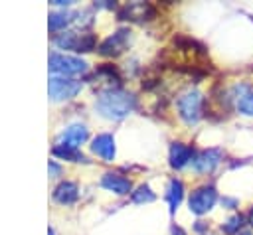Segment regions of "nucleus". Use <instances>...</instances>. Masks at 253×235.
I'll list each match as a JSON object with an SVG mask.
<instances>
[{
	"label": "nucleus",
	"instance_id": "obj_1",
	"mask_svg": "<svg viewBox=\"0 0 253 235\" xmlns=\"http://www.w3.org/2000/svg\"><path fill=\"white\" fill-rule=\"evenodd\" d=\"M134 95L128 93V91H123V89H105L99 93L97 101H95V107L97 111L107 117V118H113V120H119V118H125L132 109H134Z\"/></svg>",
	"mask_w": 253,
	"mask_h": 235
},
{
	"label": "nucleus",
	"instance_id": "obj_2",
	"mask_svg": "<svg viewBox=\"0 0 253 235\" xmlns=\"http://www.w3.org/2000/svg\"><path fill=\"white\" fill-rule=\"evenodd\" d=\"M202 103H204V97L198 89H190L184 95H180L178 97V115L182 117V120L188 124H196L202 115Z\"/></svg>",
	"mask_w": 253,
	"mask_h": 235
},
{
	"label": "nucleus",
	"instance_id": "obj_3",
	"mask_svg": "<svg viewBox=\"0 0 253 235\" xmlns=\"http://www.w3.org/2000/svg\"><path fill=\"white\" fill-rule=\"evenodd\" d=\"M217 201V192L213 186H200L198 190L192 192L190 199H188V205H190V211L196 213V215H204L208 213Z\"/></svg>",
	"mask_w": 253,
	"mask_h": 235
},
{
	"label": "nucleus",
	"instance_id": "obj_4",
	"mask_svg": "<svg viewBox=\"0 0 253 235\" xmlns=\"http://www.w3.org/2000/svg\"><path fill=\"white\" fill-rule=\"evenodd\" d=\"M53 43L61 49H73V51H91L95 47V38L91 34H77V32H65L53 38Z\"/></svg>",
	"mask_w": 253,
	"mask_h": 235
},
{
	"label": "nucleus",
	"instance_id": "obj_5",
	"mask_svg": "<svg viewBox=\"0 0 253 235\" xmlns=\"http://www.w3.org/2000/svg\"><path fill=\"white\" fill-rule=\"evenodd\" d=\"M49 69L53 73H61V75H75V73H83L87 69V63L79 57L53 51L49 55Z\"/></svg>",
	"mask_w": 253,
	"mask_h": 235
},
{
	"label": "nucleus",
	"instance_id": "obj_6",
	"mask_svg": "<svg viewBox=\"0 0 253 235\" xmlns=\"http://www.w3.org/2000/svg\"><path fill=\"white\" fill-rule=\"evenodd\" d=\"M81 91V83L73 81V79H65V77H51L49 85H47V93L53 101H65L75 97Z\"/></svg>",
	"mask_w": 253,
	"mask_h": 235
},
{
	"label": "nucleus",
	"instance_id": "obj_7",
	"mask_svg": "<svg viewBox=\"0 0 253 235\" xmlns=\"http://www.w3.org/2000/svg\"><path fill=\"white\" fill-rule=\"evenodd\" d=\"M128 39H130V30H128V28H121V30H117L113 36H109V38L99 45V53L111 55V57H113V55H119V53L125 51Z\"/></svg>",
	"mask_w": 253,
	"mask_h": 235
},
{
	"label": "nucleus",
	"instance_id": "obj_8",
	"mask_svg": "<svg viewBox=\"0 0 253 235\" xmlns=\"http://www.w3.org/2000/svg\"><path fill=\"white\" fill-rule=\"evenodd\" d=\"M231 99L235 103V109L241 115L253 117V87L247 83H237L231 89Z\"/></svg>",
	"mask_w": 253,
	"mask_h": 235
},
{
	"label": "nucleus",
	"instance_id": "obj_9",
	"mask_svg": "<svg viewBox=\"0 0 253 235\" xmlns=\"http://www.w3.org/2000/svg\"><path fill=\"white\" fill-rule=\"evenodd\" d=\"M221 156H223V152H221L219 148H208V150H202V152L192 160V166H194V170L200 172V174H210V172H213V170L219 166Z\"/></svg>",
	"mask_w": 253,
	"mask_h": 235
},
{
	"label": "nucleus",
	"instance_id": "obj_10",
	"mask_svg": "<svg viewBox=\"0 0 253 235\" xmlns=\"http://www.w3.org/2000/svg\"><path fill=\"white\" fill-rule=\"evenodd\" d=\"M91 150L97 156H101L105 162H113V158H115V138H113V134H109V132L97 134L91 140Z\"/></svg>",
	"mask_w": 253,
	"mask_h": 235
},
{
	"label": "nucleus",
	"instance_id": "obj_11",
	"mask_svg": "<svg viewBox=\"0 0 253 235\" xmlns=\"http://www.w3.org/2000/svg\"><path fill=\"white\" fill-rule=\"evenodd\" d=\"M101 186H103L105 190L117 194V196H126V194L130 192V188H132V186H130V180L125 178V176H121V174H117V172H107V174L101 178Z\"/></svg>",
	"mask_w": 253,
	"mask_h": 235
},
{
	"label": "nucleus",
	"instance_id": "obj_12",
	"mask_svg": "<svg viewBox=\"0 0 253 235\" xmlns=\"http://www.w3.org/2000/svg\"><path fill=\"white\" fill-rule=\"evenodd\" d=\"M194 160V150L184 144V142H172L170 146V166L180 170L184 166H188Z\"/></svg>",
	"mask_w": 253,
	"mask_h": 235
},
{
	"label": "nucleus",
	"instance_id": "obj_13",
	"mask_svg": "<svg viewBox=\"0 0 253 235\" xmlns=\"http://www.w3.org/2000/svg\"><path fill=\"white\" fill-rule=\"evenodd\" d=\"M85 138H87V128H85V124H71V126H67V128L61 132L57 144H65V146L77 148L79 144L85 142Z\"/></svg>",
	"mask_w": 253,
	"mask_h": 235
},
{
	"label": "nucleus",
	"instance_id": "obj_14",
	"mask_svg": "<svg viewBox=\"0 0 253 235\" xmlns=\"http://www.w3.org/2000/svg\"><path fill=\"white\" fill-rule=\"evenodd\" d=\"M77 197H79V188H77V184H73V182H61V184L53 190V199L59 201V203H63V205L73 203Z\"/></svg>",
	"mask_w": 253,
	"mask_h": 235
},
{
	"label": "nucleus",
	"instance_id": "obj_15",
	"mask_svg": "<svg viewBox=\"0 0 253 235\" xmlns=\"http://www.w3.org/2000/svg\"><path fill=\"white\" fill-rule=\"evenodd\" d=\"M182 197H184V184H182L180 180H176V178L170 180L168 190H166V201H168V205H170V213H174V211L178 209Z\"/></svg>",
	"mask_w": 253,
	"mask_h": 235
},
{
	"label": "nucleus",
	"instance_id": "obj_16",
	"mask_svg": "<svg viewBox=\"0 0 253 235\" xmlns=\"http://www.w3.org/2000/svg\"><path fill=\"white\" fill-rule=\"evenodd\" d=\"M53 156H57V158H63V160H71V162H85V156L77 150V148H73V146H65V144H55L53 146Z\"/></svg>",
	"mask_w": 253,
	"mask_h": 235
},
{
	"label": "nucleus",
	"instance_id": "obj_17",
	"mask_svg": "<svg viewBox=\"0 0 253 235\" xmlns=\"http://www.w3.org/2000/svg\"><path fill=\"white\" fill-rule=\"evenodd\" d=\"M69 20H71V14H67V12H51L47 24H49V30L51 32H57V30L65 28L69 24Z\"/></svg>",
	"mask_w": 253,
	"mask_h": 235
},
{
	"label": "nucleus",
	"instance_id": "obj_18",
	"mask_svg": "<svg viewBox=\"0 0 253 235\" xmlns=\"http://www.w3.org/2000/svg\"><path fill=\"white\" fill-rule=\"evenodd\" d=\"M154 197H156V196H154V192L150 190V186H138L136 192L130 194V199H132L134 203H148V201H152Z\"/></svg>",
	"mask_w": 253,
	"mask_h": 235
},
{
	"label": "nucleus",
	"instance_id": "obj_19",
	"mask_svg": "<svg viewBox=\"0 0 253 235\" xmlns=\"http://www.w3.org/2000/svg\"><path fill=\"white\" fill-rule=\"evenodd\" d=\"M241 227H243V215H241V213H235V215H231V217L221 225V231H223L225 235H235V233H239Z\"/></svg>",
	"mask_w": 253,
	"mask_h": 235
},
{
	"label": "nucleus",
	"instance_id": "obj_20",
	"mask_svg": "<svg viewBox=\"0 0 253 235\" xmlns=\"http://www.w3.org/2000/svg\"><path fill=\"white\" fill-rule=\"evenodd\" d=\"M59 174H61V168H59L53 160H49V176H53V178H55V176H59Z\"/></svg>",
	"mask_w": 253,
	"mask_h": 235
},
{
	"label": "nucleus",
	"instance_id": "obj_21",
	"mask_svg": "<svg viewBox=\"0 0 253 235\" xmlns=\"http://www.w3.org/2000/svg\"><path fill=\"white\" fill-rule=\"evenodd\" d=\"M221 203H223V205H227L229 209H233V207L237 205V199H233V197H223V199H221Z\"/></svg>",
	"mask_w": 253,
	"mask_h": 235
},
{
	"label": "nucleus",
	"instance_id": "obj_22",
	"mask_svg": "<svg viewBox=\"0 0 253 235\" xmlns=\"http://www.w3.org/2000/svg\"><path fill=\"white\" fill-rule=\"evenodd\" d=\"M172 235H186V231L182 227H172Z\"/></svg>",
	"mask_w": 253,
	"mask_h": 235
},
{
	"label": "nucleus",
	"instance_id": "obj_23",
	"mask_svg": "<svg viewBox=\"0 0 253 235\" xmlns=\"http://www.w3.org/2000/svg\"><path fill=\"white\" fill-rule=\"evenodd\" d=\"M247 221H249V225L253 227V207L249 209V213H247Z\"/></svg>",
	"mask_w": 253,
	"mask_h": 235
},
{
	"label": "nucleus",
	"instance_id": "obj_24",
	"mask_svg": "<svg viewBox=\"0 0 253 235\" xmlns=\"http://www.w3.org/2000/svg\"><path fill=\"white\" fill-rule=\"evenodd\" d=\"M237 235H251V231H243V233H237Z\"/></svg>",
	"mask_w": 253,
	"mask_h": 235
}]
</instances>
